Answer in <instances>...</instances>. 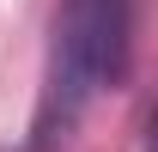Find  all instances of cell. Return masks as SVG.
Returning <instances> with one entry per match:
<instances>
[{"label":"cell","instance_id":"obj_1","mask_svg":"<svg viewBox=\"0 0 158 152\" xmlns=\"http://www.w3.org/2000/svg\"><path fill=\"white\" fill-rule=\"evenodd\" d=\"M134 49V0H61L55 37H49V67H43V97L31 122V152H55L79 128L110 85L128 73Z\"/></svg>","mask_w":158,"mask_h":152}]
</instances>
